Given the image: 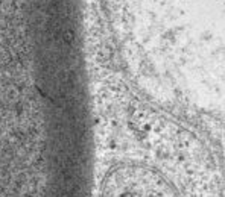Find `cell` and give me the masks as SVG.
Wrapping results in <instances>:
<instances>
[{"label":"cell","mask_w":225,"mask_h":197,"mask_svg":"<svg viewBox=\"0 0 225 197\" xmlns=\"http://www.w3.org/2000/svg\"><path fill=\"white\" fill-rule=\"evenodd\" d=\"M103 197H172L166 188L152 179L142 176H125L108 187Z\"/></svg>","instance_id":"1"}]
</instances>
